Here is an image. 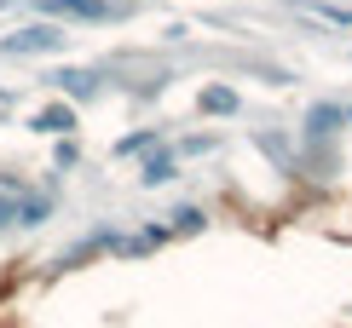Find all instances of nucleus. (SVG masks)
I'll list each match as a JSON object with an SVG mask.
<instances>
[{
  "mask_svg": "<svg viewBox=\"0 0 352 328\" xmlns=\"http://www.w3.org/2000/svg\"><path fill=\"white\" fill-rule=\"evenodd\" d=\"M295 12H306V18L329 23V29H352V6H329V0H300Z\"/></svg>",
  "mask_w": 352,
  "mask_h": 328,
  "instance_id": "7ed1b4c3",
  "label": "nucleus"
},
{
  "mask_svg": "<svg viewBox=\"0 0 352 328\" xmlns=\"http://www.w3.org/2000/svg\"><path fill=\"white\" fill-rule=\"evenodd\" d=\"M173 231H202V213H197V207H179L173 225H168V236H173Z\"/></svg>",
  "mask_w": 352,
  "mask_h": 328,
  "instance_id": "1a4fd4ad",
  "label": "nucleus"
},
{
  "mask_svg": "<svg viewBox=\"0 0 352 328\" xmlns=\"http://www.w3.org/2000/svg\"><path fill=\"white\" fill-rule=\"evenodd\" d=\"M64 47H69V35H64V29H52V23L18 29V35H6V40H0V52H12V58H35V52H64Z\"/></svg>",
  "mask_w": 352,
  "mask_h": 328,
  "instance_id": "f257e3e1",
  "label": "nucleus"
},
{
  "mask_svg": "<svg viewBox=\"0 0 352 328\" xmlns=\"http://www.w3.org/2000/svg\"><path fill=\"white\" fill-rule=\"evenodd\" d=\"M341 121H346V110H341V104H318V110L306 115V132H335Z\"/></svg>",
  "mask_w": 352,
  "mask_h": 328,
  "instance_id": "0eeeda50",
  "label": "nucleus"
},
{
  "mask_svg": "<svg viewBox=\"0 0 352 328\" xmlns=\"http://www.w3.org/2000/svg\"><path fill=\"white\" fill-rule=\"evenodd\" d=\"M58 81V93H69V98H93L98 93V75L93 69H64V75H52Z\"/></svg>",
  "mask_w": 352,
  "mask_h": 328,
  "instance_id": "20e7f679",
  "label": "nucleus"
},
{
  "mask_svg": "<svg viewBox=\"0 0 352 328\" xmlns=\"http://www.w3.org/2000/svg\"><path fill=\"white\" fill-rule=\"evenodd\" d=\"M144 144H156V132H133V139H122L116 150H122V156H133V150H144Z\"/></svg>",
  "mask_w": 352,
  "mask_h": 328,
  "instance_id": "9d476101",
  "label": "nucleus"
},
{
  "mask_svg": "<svg viewBox=\"0 0 352 328\" xmlns=\"http://www.w3.org/2000/svg\"><path fill=\"white\" fill-rule=\"evenodd\" d=\"M52 18H81V23H104V18H127V6L116 0H41Z\"/></svg>",
  "mask_w": 352,
  "mask_h": 328,
  "instance_id": "f03ea898",
  "label": "nucleus"
},
{
  "mask_svg": "<svg viewBox=\"0 0 352 328\" xmlns=\"http://www.w3.org/2000/svg\"><path fill=\"white\" fill-rule=\"evenodd\" d=\"M29 127H35V132H69V127H76V110H69V104H52V110H41Z\"/></svg>",
  "mask_w": 352,
  "mask_h": 328,
  "instance_id": "39448f33",
  "label": "nucleus"
},
{
  "mask_svg": "<svg viewBox=\"0 0 352 328\" xmlns=\"http://www.w3.org/2000/svg\"><path fill=\"white\" fill-rule=\"evenodd\" d=\"M202 110L208 115H231L237 110V93H231V86H208V93H202Z\"/></svg>",
  "mask_w": 352,
  "mask_h": 328,
  "instance_id": "6e6552de",
  "label": "nucleus"
},
{
  "mask_svg": "<svg viewBox=\"0 0 352 328\" xmlns=\"http://www.w3.org/2000/svg\"><path fill=\"white\" fill-rule=\"evenodd\" d=\"M168 178H179V167H173V156H151V161H144V167H139V185H168Z\"/></svg>",
  "mask_w": 352,
  "mask_h": 328,
  "instance_id": "423d86ee",
  "label": "nucleus"
},
{
  "mask_svg": "<svg viewBox=\"0 0 352 328\" xmlns=\"http://www.w3.org/2000/svg\"><path fill=\"white\" fill-rule=\"evenodd\" d=\"M0 225H18V196H0Z\"/></svg>",
  "mask_w": 352,
  "mask_h": 328,
  "instance_id": "9b49d317",
  "label": "nucleus"
}]
</instances>
